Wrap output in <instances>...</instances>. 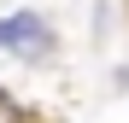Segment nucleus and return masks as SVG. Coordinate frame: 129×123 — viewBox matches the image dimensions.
I'll return each instance as SVG.
<instances>
[{
  "instance_id": "obj_1",
  "label": "nucleus",
  "mask_w": 129,
  "mask_h": 123,
  "mask_svg": "<svg viewBox=\"0 0 129 123\" xmlns=\"http://www.w3.org/2000/svg\"><path fill=\"white\" fill-rule=\"evenodd\" d=\"M0 47L18 53V59H47L53 53V29L35 12H12V18H0Z\"/></svg>"
}]
</instances>
